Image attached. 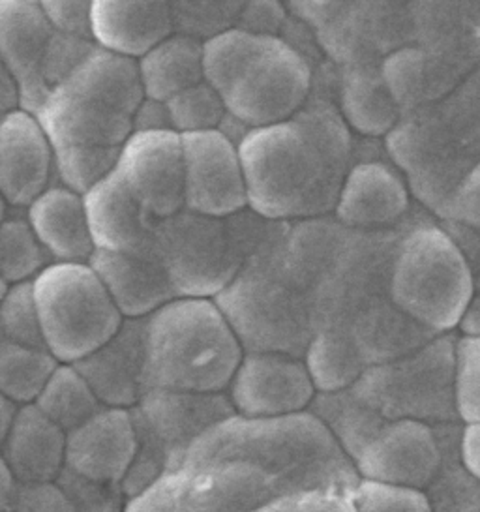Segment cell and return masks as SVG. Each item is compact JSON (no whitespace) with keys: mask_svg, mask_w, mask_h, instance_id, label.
<instances>
[{"mask_svg":"<svg viewBox=\"0 0 480 512\" xmlns=\"http://www.w3.org/2000/svg\"><path fill=\"white\" fill-rule=\"evenodd\" d=\"M184 471L165 473L141 494L130 497L122 512H179Z\"/></svg>","mask_w":480,"mask_h":512,"instance_id":"obj_36","label":"cell"},{"mask_svg":"<svg viewBox=\"0 0 480 512\" xmlns=\"http://www.w3.org/2000/svg\"><path fill=\"white\" fill-rule=\"evenodd\" d=\"M458 329L464 334V338H480V295H475L465 308Z\"/></svg>","mask_w":480,"mask_h":512,"instance_id":"obj_44","label":"cell"},{"mask_svg":"<svg viewBox=\"0 0 480 512\" xmlns=\"http://www.w3.org/2000/svg\"><path fill=\"white\" fill-rule=\"evenodd\" d=\"M55 149L42 122L27 109L0 122V190L4 205L30 207L49 190Z\"/></svg>","mask_w":480,"mask_h":512,"instance_id":"obj_14","label":"cell"},{"mask_svg":"<svg viewBox=\"0 0 480 512\" xmlns=\"http://www.w3.org/2000/svg\"><path fill=\"white\" fill-rule=\"evenodd\" d=\"M145 98L167 104L180 92L205 81V44L173 34L137 62Z\"/></svg>","mask_w":480,"mask_h":512,"instance_id":"obj_24","label":"cell"},{"mask_svg":"<svg viewBox=\"0 0 480 512\" xmlns=\"http://www.w3.org/2000/svg\"><path fill=\"white\" fill-rule=\"evenodd\" d=\"M349 139L329 117L299 115L250 130L239 151L250 207L270 220L314 216L336 207Z\"/></svg>","mask_w":480,"mask_h":512,"instance_id":"obj_3","label":"cell"},{"mask_svg":"<svg viewBox=\"0 0 480 512\" xmlns=\"http://www.w3.org/2000/svg\"><path fill=\"white\" fill-rule=\"evenodd\" d=\"M105 407L132 409L145 396V319H126L119 334L74 364Z\"/></svg>","mask_w":480,"mask_h":512,"instance_id":"obj_17","label":"cell"},{"mask_svg":"<svg viewBox=\"0 0 480 512\" xmlns=\"http://www.w3.org/2000/svg\"><path fill=\"white\" fill-rule=\"evenodd\" d=\"M42 8L53 29L64 36H92V2H42Z\"/></svg>","mask_w":480,"mask_h":512,"instance_id":"obj_37","label":"cell"},{"mask_svg":"<svg viewBox=\"0 0 480 512\" xmlns=\"http://www.w3.org/2000/svg\"><path fill=\"white\" fill-rule=\"evenodd\" d=\"M137 451L132 409L104 407L68 434L66 469L83 479L122 488Z\"/></svg>","mask_w":480,"mask_h":512,"instance_id":"obj_13","label":"cell"},{"mask_svg":"<svg viewBox=\"0 0 480 512\" xmlns=\"http://www.w3.org/2000/svg\"><path fill=\"white\" fill-rule=\"evenodd\" d=\"M315 396L306 362L280 351H250L229 385V402L244 419L299 415L314 406Z\"/></svg>","mask_w":480,"mask_h":512,"instance_id":"obj_10","label":"cell"},{"mask_svg":"<svg viewBox=\"0 0 480 512\" xmlns=\"http://www.w3.org/2000/svg\"><path fill=\"white\" fill-rule=\"evenodd\" d=\"M145 92L137 64L90 49L34 111L55 149L64 186L85 196L119 166Z\"/></svg>","mask_w":480,"mask_h":512,"instance_id":"obj_1","label":"cell"},{"mask_svg":"<svg viewBox=\"0 0 480 512\" xmlns=\"http://www.w3.org/2000/svg\"><path fill=\"white\" fill-rule=\"evenodd\" d=\"M77 512H122L126 496L119 486H104L64 469L55 482Z\"/></svg>","mask_w":480,"mask_h":512,"instance_id":"obj_34","label":"cell"},{"mask_svg":"<svg viewBox=\"0 0 480 512\" xmlns=\"http://www.w3.org/2000/svg\"><path fill=\"white\" fill-rule=\"evenodd\" d=\"M117 173L141 207L160 222L186 207L184 149L175 130L135 132L120 154Z\"/></svg>","mask_w":480,"mask_h":512,"instance_id":"obj_11","label":"cell"},{"mask_svg":"<svg viewBox=\"0 0 480 512\" xmlns=\"http://www.w3.org/2000/svg\"><path fill=\"white\" fill-rule=\"evenodd\" d=\"M447 462V449L428 422L385 421L353 458L360 479L428 490Z\"/></svg>","mask_w":480,"mask_h":512,"instance_id":"obj_8","label":"cell"},{"mask_svg":"<svg viewBox=\"0 0 480 512\" xmlns=\"http://www.w3.org/2000/svg\"><path fill=\"white\" fill-rule=\"evenodd\" d=\"M205 81L231 117L255 130L297 117L312 89V70L284 40L233 29L205 42Z\"/></svg>","mask_w":480,"mask_h":512,"instance_id":"obj_4","label":"cell"},{"mask_svg":"<svg viewBox=\"0 0 480 512\" xmlns=\"http://www.w3.org/2000/svg\"><path fill=\"white\" fill-rule=\"evenodd\" d=\"M60 362L36 347L0 344V392L19 406L36 404Z\"/></svg>","mask_w":480,"mask_h":512,"instance_id":"obj_27","label":"cell"},{"mask_svg":"<svg viewBox=\"0 0 480 512\" xmlns=\"http://www.w3.org/2000/svg\"><path fill=\"white\" fill-rule=\"evenodd\" d=\"M92 38L100 49L124 59H143L175 29L167 2H92Z\"/></svg>","mask_w":480,"mask_h":512,"instance_id":"obj_18","label":"cell"},{"mask_svg":"<svg viewBox=\"0 0 480 512\" xmlns=\"http://www.w3.org/2000/svg\"><path fill=\"white\" fill-rule=\"evenodd\" d=\"M21 482L15 479L12 469L0 460V512H10L14 507Z\"/></svg>","mask_w":480,"mask_h":512,"instance_id":"obj_43","label":"cell"},{"mask_svg":"<svg viewBox=\"0 0 480 512\" xmlns=\"http://www.w3.org/2000/svg\"><path fill=\"white\" fill-rule=\"evenodd\" d=\"M473 291L469 263L447 233L419 227L405 237L390 271V297L405 316L449 331L460 325Z\"/></svg>","mask_w":480,"mask_h":512,"instance_id":"obj_7","label":"cell"},{"mask_svg":"<svg viewBox=\"0 0 480 512\" xmlns=\"http://www.w3.org/2000/svg\"><path fill=\"white\" fill-rule=\"evenodd\" d=\"M460 462L480 482V424H465L460 436Z\"/></svg>","mask_w":480,"mask_h":512,"instance_id":"obj_41","label":"cell"},{"mask_svg":"<svg viewBox=\"0 0 480 512\" xmlns=\"http://www.w3.org/2000/svg\"><path fill=\"white\" fill-rule=\"evenodd\" d=\"M184 471L179 512H257L280 499L254 467L239 462Z\"/></svg>","mask_w":480,"mask_h":512,"instance_id":"obj_20","label":"cell"},{"mask_svg":"<svg viewBox=\"0 0 480 512\" xmlns=\"http://www.w3.org/2000/svg\"><path fill=\"white\" fill-rule=\"evenodd\" d=\"M171 222L177 231L162 233L160 252L177 293L207 299L222 291L237 267L220 224L197 214Z\"/></svg>","mask_w":480,"mask_h":512,"instance_id":"obj_12","label":"cell"},{"mask_svg":"<svg viewBox=\"0 0 480 512\" xmlns=\"http://www.w3.org/2000/svg\"><path fill=\"white\" fill-rule=\"evenodd\" d=\"M10 512H77L70 499L57 484L25 486L21 484L19 496Z\"/></svg>","mask_w":480,"mask_h":512,"instance_id":"obj_38","label":"cell"},{"mask_svg":"<svg viewBox=\"0 0 480 512\" xmlns=\"http://www.w3.org/2000/svg\"><path fill=\"white\" fill-rule=\"evenodd\" d=\"M90 265L126 319H147L179 295L162 254L96 250Z\"/></svg>","mask_w":480,"mask_h":512,"instance_id":"obj_16","label":"cell"},{"mask_svg":"<svg viewBox=\"0 0 480 512\" xmlns=\"http://www.w3.org/2000/svg\"><path fill=\"white\" fill-rule=\"evenodd\" d=\"M47 250L36 237L29 220H2L0 229V276L2 284L17 286L32 282L40 272L45 271Z\"/></svg>","mask_w":480,"mask_h":512,"instance_id":"obj_29","label":"cell"},{"mask_svg":"<svg viewBox=\"0 0 480 512\" xmlns=\"http://www.w3.org/2000/svg\"><path fill=\"white\" fill-rule=\"evenodd\" d=\"M0 332L4 342L47 349L34 299V280L8 287L0 306Z\"/></svg>","mask_w":480,"mask_h":512,"instance_id":"obj_31","label":"cell"},{"mask_svg":"<svg viewBox=\"0 0 480 512\" xmlns=\"http://www.w3.org/2000/svg\"><path fill=\"white\" fill-rule=\"evenodd\" d=\"M475 482L479 481L465 469L464 464L458 473L456 467L449 471L445 462L439 477L426 490L434 512H480V496L477 499L465 497Z\"/></svg>","mask_w":480,"mask_h":512,"instance_id":"obj_35","label":"cell"},{"mask_svg":"<svg viewBox=\"0 0 480 512\" xmlns=\"http://www.w3.org/2000/svg\"><path fill=\"white\" fill-rule=\"evenodd\" d=\"M293 512H359L353 492L310 490L291 497Z\"/></svg>","mask_w":480,"mask_h":512,"instance_id":"obj_39","label":"cell"},{"mask_svg":"<svg viewBox=\"0 0 480 512\" xmlns=\"http://www.w3.org/2000/svg\"><path fill=\"white\" fill-rule=\"evenodd\" d=\"M242 359L239 334L209 299H175L145 319L147 391L222 394Z\"/></svg>","mask_w":480,"mask_h":512,"instance_id":"obj_5","label":"cell"},{"mask_svg":"<svg viewBox=\"0 0 480 512\" xmlns=\"http://www.w3.org/2000/svg\"><path fill=\"white\" fill-rule=\"evenodd\" d=\"M165 107L173 130L180 136L220 130L227 115L222 96L207 81L180 92Z\"/></svg>","mask_w":480,"mask_h":512,"instance_id":"obj_30","label":"cell"},{"mask_svg":"<svg viewBox=\"0 0 480 512\" xmlns=\"http://www.w3.org/2000/svg\"><path fill=\"white\" fill-rule=\"evenodd\" d=\"M407 203L402 179L385 164L366 162L347 171L334 209L345 226L370 229L398 220Z\"/></svg>","mask_w":480,"mask_h":512,"instance_id":"obj_23","label":"cell"},{"mask_svg":"<svg viewBox=\"0 0 480 512\" xmlns=\"http://www.w3.org/2000/svg\"><path fill=\"white\" fill-rule=\"evenodd\" d=\"M68 434L36 404L21 406L10 434L0 441L2 462L25 486L55 484L66 469Z\"/></svg>","mask_w":480,"mask_h":512,"instance_id":"obj_19","label":"cell"},{"mask_svg":"<svg viewBox=\"0 0 480 512\" xmlns=\"http://www.w3.org/2000/svg\"><path fill=\"white\" fill-rule=\"evenodd\" d=\"M306 366L321 394H340L357 385L362 377L359 349L332 332L315 336L306 353Z\"/></svg>","mask_w":480,"mask_h":512,"instance_id":"obj_28","label":"cell"},{"mask_svg":"<svg viewBox=\"0 0 480 512\" xmlns=\"http://www.w3.org/2000/svg\"><path fill=\"white\" fill-rule=\"evenodd\" d=\"M257 512H293V505H291V497H280L267 503L265 507H261Z\"/></svg>","mask_w":480,"mask_h":512,"instance_id":"obj_46","label":"cell"},{"mask_svg":"<svg viewBox=\"0 0 480 512\" xmlns=\"http://www.w3.org/2000/svg\"><path fill=\"white\" fill-rule=\"evenodd\" d=\"M344 121L366 136H383L398 121V102L394 100L383 74L357 70L344 77L342 87Z\"/></svg>","mask_w":480,"mask_h":512,"instance_id":"obj_25","label":"cell"},{"mask_svg":"<svg viewBox=\"0 0 480 512\" xmlns=\"http://www.w3.org/2000/svg\"><path fill=\"white\" fill-rule=\"evenodd\" d=\"M186 209L222 220L250 205L239 147L222 130L182 136Z\"/></svg>","mask_w":480,"mask_h":512,"instance_id":"obj_9","label":"cell"},{"mask_svg":"<svg viewBox=\"0 0 480 512\" xmlns=\"http://www.w3.org/2000/svg\"><path fill=\"white\" fill-rule=\"evenodd\" d=\"M27 220L55 263H90L96 254L85 196L64 184L38 197Z\"/></svg>","mask_w":480,"mask_h":512,"instance_id":"obj_21","label":"cell"},{"mask_svg":"<svg viewBox=\"0 0 480 512\" xmlns=\"http://www.w3.org/2000/svg\"><path fill=\"white\" fill-rule=\"evenodd\" d=\"M85 203L96 250L162 254V222L141 207L117 169L90 188Z\"/></svg>","mask_w":480,"mask_h":512,"instance_id":"obj_15","label":"cell"},{"mask_svg":"<svg viewBox=\"0 0 480 512\" xmlns=\"http://www.w3.org/2000/svg\"><path fill=\"white\" fill-rule=\"evenodd\" d=\"M353 499L359 512H434L428 492L387 482L360 479Z\"/></svg>","mask_w":480,"mask_h":512,"instance_id":"obj_33","label":"cell"},{"mask_svg":"<svg viewBox=\"0 0 480 512\" xmlns=\"http://www.w3.org/2000/svg\"><path fill=\"white\" fill-rule=\"evenodd\" d=\"M454 407L465 424H480V338H464L456 346Z\"/></svg>","mask_w":480,"mask_h":512,"instance_id":"obj_32","label":"cell"},{"mask_svg":"<svg viewBox=\"0 0 480 512\" xmlns=\"http://www.w3.org/2000/svg\"><path fill=\"white\" fill-rule=\"evenodd\" d=\"M19 409L21 406L15 404L14 400L0 396V441L10 434L15 419L19 415Z\"/></svg>","mask_w":480,"mask_h":512,"instance_id":"obj_45","label":"cell"},{"mask_svg":"<svg viewBox=\"0 0 480 512\" xmlns=\"http://www.w3.org/2000/svg\"><path fill=\"white\" fill-rule=\"evenodd\" d=\"M36 406L66 434L90 421L105 407L74 364H59L36 400Z\"/></svg>","mask_w":480,"mask_h":512,"instance_id":"obj_26","label":"cell"},{"mask_svg":"<svg viewBox=\"0 0 480 512\" xmlns=\"http://www.w3.org/2000/svg\"><path fill=\"white\" fill-rule=\"evenodd\" d=\"M55 42V29L38 2H0L2 64L17 77L21 91L32 83V109L40 104V74Z\"/></svg>","mask_w":480,"mask_h":512,"instance_id":"obj_22","label":"cell"},{"mask_svg":"<svg viewBox=\"0 0 480 512\" xmlns=\"http://www.w3.org/2000/svg\"><path fill=\"white\" fill-rule=\"evenodd\" d=\"M47 351L77 364L119 334L126 317L90 263H51L34 278Z\"/></svg>","mask_w":480,"mask_h":512,"instance_id":"obj_6","label":"cell"},{"mask_svg":"<svg viewBox=\"0 0 480 512\" xmlns=\"http://www.w3.org/2000/svg\"><path fill=\"white\" fill-rule=\"evenodd\" d=\"M454 216L480 233V164L465 177L454 196Z\"/></svg>","mask_w":480,"mask_h":512,"instance_id":"obj_40","label":"cell"},{"mask_svg":"<svg viewBox=\"0 0 480 512\" xmlns=\"http://www.w3.org/2000/svg\"><path fill=\"white\" fill-rule=\"evenodd\" d=\"M23 98L21 91V83L17 81V77L2 64V72H0V106H2V117L8 113H14L19 109V102Z\"/></svg>","mask_w":480,"mask_h":512,"instance_id":"obj_42","label":"cell"},{"mask_svg":"<svg viewBox=\"0 0 480 512\" xmlns=\"http://www.w3.org/2000/svg\"><path fill=\"white\" fill-rule=\"evenodd\" d=\"M239 462L269 481L276 497L310 490L353 492L360 477L329 426L315 413L280 419H244L216 424L195 441L184 469Z\"/></svg>","mask_w":480,"mask_h":512,"instance_id":"obj_2","label":"cell"}]
</instances>
